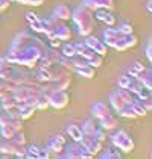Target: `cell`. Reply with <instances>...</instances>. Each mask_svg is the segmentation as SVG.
I'll return each mask as SVG.
<instances>
[{"label":"cell","mask_w":152,"mask_h":159,"mask_svg":"<svg viewBox=\"0 0 152 159\" xmlns=\"http://www.w3.org/2000/svg\"><path fill=\"white\" fill-rule=\"evenodd\" d=\"M72 18H73L75 25L78 26L79 35L87 37V35L91 34V30H93V12L90 11L87 6L79 5L75 11L72 12Z\"/></svg>","instance_id":"cell-1"},{"label":"cell","mask_w":152,"mask_h":159,"mask_svg":"<svg viewBox=\"0 0 152 159\" xmlns=\"http://www.w3.org/2000/svg\"><path fill=\"white\" fill-rule=\"evenodd\" d=\"M111 141H113V146L119 150H122L123 153H129L134 150V141L126 130H119V132L113 134Z\"/></svg>","instance_id":"cell-2"},{"label":"cell","mask_w":152,"mask_h":159,"mask_svg":"<svg viewBox=\"0 0 152 159\" xmlns=\"http://www.w3.org/2000/svg\"><path fill=\"white\" fill-rule=\"evenodd\" d=\"M103 38H105V44L114 47L117 50H125L126 46L123 43V34L119 29H114L113 26H108V29L103 30Z\"/></svg>","instance_id":"cell-3"},{"label":"cell","mask_w":152,"mask_h":159,"mask_svg":"<svg viewBox=\"0 0 152 159\" xmlns=\"http://www.w3.org/2000/svg\"><path fill=\"white\" fill-rule=\"evenodd\" d=\"M63 156L64 158H72V159L93 158V155H91L82 144H79V143H75V144H72V146H64Z\"/></svg>","instance_id":"cell-4"},{"label":"cell","mask_w":152,"mask_h":159,"mask_svg":"<svg viewBox=\"0 0 152 159\" xmlns=\"http://www.w3.org/2000/svg\"><path fill=\"white\" fill-rule=\"evenodd\" d=\"M69 94L65 93V89H53L49 94V106L55 109H63L69 105Z\"/></svg>","instance_id":"cell-5"},{"label":"cell","mask_w":152,"mask_h":159,"mask_svg":"<svg viewBox=\"0 0 152 159\" xmlns=\"http://www.w3.org/2000/svg\"><path fill=\"white\" fill-rule=\"evenodd\" d=\"M79 143L85 147L93 156H94V155H97V153L102 150V143L101 141H97L93 135H84V136H82V139H81Z\"/></svg>","instance_id":"cell-6"},{"label":"cell","mask_w":152,"mask_h":159,"mask_svg":"<svg viewBox=\"0 0 152 159\" xmlns=\"http://www.w3.org/2000/svg\"><path fill=\"white\" fill-rule=\"evenodd\" d=\"M82 5L87 6L91 12H94V11L99 9V8L108 9V11H113L114 9V2L113 0H84Z\"/></svg>","instance_id":"cell-7"},{"label":"cell","mask_w":152,"mask_h":159,"mask_svg":"<svg viewBox=\"0 0 152 159\" xmlns=\"http://www.w3.org/2000/svg\"><path fill=\"white\" fill-rule=\"evenodd\" d=\"M85 44H87V47L91 49L94 53H97V55H107V44H103L102 41H99L96 37H93V35H87L85 38V41H84Z\"/></svg>","instance_id":"cell-8"},{"label":"cell","mask_w":152,"mask_h":159,"mask_svg":"<svg viewBox=\"0 0 152 159\" xmlns=\"http://www.w3.org/2000/svg\"><path fill=\"white\" fill-rule=\"evenodd\" d=\"M93 15H94L97 20L103 21L107 26H113L114 23H116V17H114L113 14H111V11H108V9L99 8V9H96V11L93 12Z\"/></svg>","instance_id":"cell-9"},{"label":"cell","mask_w":152,"mask_h":159,"mask_svg":"<svg viewBox=\"0 0 152 159\" xmlns=\"http://www.w3.org/2000/svg\"><path fill=\"white\" fill-rule=\"evenodd\" d=\"M55 37L59 38L61 41L70 39V38H72V30H70L69 26L64 25V21L58 20V23L55 25Z\"/></svg>","instance_id":"cell-10"},{"label":"cell","mask_w":152,"mask_h":159,"mask_svg":"<svg viewBox=\"0 0 152 159\" xmlns=\"http://www.w3.org/2000/svg\"><path fill=\"white\" fill-rule=\"evenodd\" d=\"M99 120H101V127L103 129V130H113V129L117 127V124H119L117 117H114L111 112H110V114H107L105 117L99 118Z\"/></svg>","instance_id":"cell-11"},{"label":"cell","mask_w":152,"mask_h":159,"mask_svg":"<svg viewBox=\"0 0 152 159\" xmlns=\"http://www.w3.org/2000/svg\"><path fill=\"white\" fill-rule=\"evenodd\" d=\"M52 17H55V18H58V20H61V21H67V20H70L72 12H70V9H69L65 5H56V8L53 9Z\"/></svg>","instance_id":"cell-12"},{"label":"cell","mask_w":152,"mask_h":159,"mask_svg":"<svg viewBox=\"0 0 152 159\" xmlns=\"http://www.w3.org/2000/svg\"><path fill=\"white\" fill-rule=\"evenodd\" d=\"M91 112H93V115H94L96 118H102V117H105L107 114H110L111 111H110V108L107 106V103H103V102H96V103L91 106Z\"/></svg>","instance_id":"cell-13"},{"label":"cell","mask_w":152,"mask_h":159,"mask_svg":"<svg viewBox=\"0 0 152 159\" xmlns=\"http://www.w3.org/2000/svg\"><path fill=\"white\" fill-rule=\"evenodd\" d=\"M135 79H137L145 88H148V89L152 88V70L151 68H145Z\"/></svg>","instance_id":"cell-14"},{"label":"cell","mask_w":152,"mask_h":159,"mask_svg":"<svg viewBox=\"0 0 152 159\" xmlns=\"http://www.w3.org/2000/svg\"><path fill=\"white\" fill-rule=\"evenodd\" d=\"M67 134H69V136H70L75 143H79V141L82 139V136H84L81 127H79L78 124H69V126H67Z\"/></svg>","instance_id":"cell-15"},{"label":"cell","mask_w":152,"mask_h":159,"mask_svg":"<svg viewBox=\"0 0 152 159\" xmlns=\"http://www.w3.org/2000/svg\"><path fill=\"white\" fill-rule=\"evenodd\" d=\"M110 103H111V106H113V109L116 111V112H119V111L126 105V103L123 102V98L119 96L117 91H113V93L110 94Z\"/></svg>","instance_id":"cell-16"},{"label":"cell","mask_w":152,"mask_h":159,"mask_svg":"<svg viewBox=\"0 0 152 159\" xmlns=\"http://www.w3.org/2000/svg\"><path fill=\"white\" fill-rule=\"evenodd\" d=\"M76 73L81 74L82 77H85V79H93L94 76H96V68L94 67H91V65H84V67H79V68H75Z\"/></svg>","instance_id":"cell-17"},{"label":"cell","mask_w":152,"mask_h":159,"mask_svg":"<svg viewBox=\"0 0 152 159\" xmlns=\"http://www.w3.org/2000/svg\"><path fill=\"white\" fill-rule=\"evenodd\" d=\"M18 109V115H20V118L21 120H27V118H31L32 115H34V112H35V106H31V105H23V106H20V108H17Z\"/></svg>","instance_id":"cell-18"},{"label":"cell","mask_w":152,"mask_h":159,"mask_svg":"<svg viewBox=\"0 0 152 159\" xmlns=\"http://www.w3.org/2000/svg\"><path fill=\"white\" fill-rule=\"evenodd\" d=\"M35 77H37L38 82H41V84H46V82H50L52 80V71L50 68H40L35 74Z\"/></svg>","instance_id":"cell-19"},{"label":"cell","mask_w":152,"mask_h":159,"mask_svg":"<svg viewBox=\"0 0 152 159\" xmlns=\"http://www.w3.org/2000/svg\"><path fill=\"white\" fill-rule=\"evenodd\" d=\"M64 146L65 144H63V143H59L55 136H52L50 141L47 143V148H49V152H53V153H61V152H64Z\"/></svg>","instance_id":"cell-20"},{"label":"cell","mask_w":152,"mask_h":159,"mask_svg":"<svg viewBox=\"0 0 152 159\" xmlns=\"http://www.w3.org/2000/svg\"><path fill=\"white\" fill-rule=\"evenodd\" d=\"M131 106H132V109H134V112H135V115H137V117H145V115L148 114L146 108L141 105L140 98H134V100H132V103H131Z\"/></svg>","instance_id":"cell-21"},{"label":"cell","mask_w":152,"mask_h":159,"mask_svg":"<svg viewBox=\"0 0 152 159\" xmlns=\"http://www.w3.org/2000/svg\"><path fill=\"white\" fill-rule=\"evenodd\" d=\"M75 49H76V55H81V56L85 58V59L93 53V50L88 49L85 43H78V44H75Z\"/></svg>","instance_id":"cell-22"},{"label":"cell","mask_w":152,"mask_h":159,"mask_svg":"<svg viewBox=\"0 0 152 159\" xmlns=\"http://www.w3.org/2000/svg\"><path fill=\"white\" fill-rule=\"evenodd\" d=\"M0 106H2L3 111H11L12 108H15V98L12 97V94H9V96L2 98L0 100Z\"/></svg>","instance_id":"cell-23"},{"label":"cell","mask_w":152,"mask_h":159,"mask_svg":"<svg viewBox=\"0 0 152 159\" xmlns=\"http://www.w3.org/2000/svg\"><path fill=\"white\" fill-rule=\"evenodd\" d=\"M15 130L12 129V126L9 124H5V126H0V138L2 139H12Z\"/></svg>","instance_id":"cell-24"},{"label":"cell","mask_w":152,"mask_h":159,"mask_svg":"<svg viewBox=\"0 0 152 159\" xmlns=\"http://www.w3.org/2000/svg\"><path fill=\"white\" fill-rule=\"evenodd\" d=\"M117 93H119V96L123 98V102L126 103V105H131L132 103V100H134V94L128 89V88H119L117 89Z\"/></svg>","instance_id":"cell-25"},{"label":"cell","mask_w":152,"mask_h":159,"mask_svg":"<svg viewBox=\"0 0 152 159\" xmlns=\"http://www.w3.org/2000/svg\"><path fill=\"white\" fill-rule=\"evenodd\" d=\"M35 108L37 109H47L49 108V96L47 94H40L37 98V102H35Z\"/></svg>","instance_id":"cell-26"},{"label":"cell","mask_w":152,"mask_h":159,"mask_svg":"<svg viewBox=\"0 0 152 159\" xmlns=\"http://www.w3.org/2000/svg\"><path fill=\"white\" fill-rule=\"evenodd\" d=\"M145 68H146V67H143L140 62H134V64H131V67L128 68V74H129L131 77H134V79H135V77H137V76H139Z\"/></svg>","instance_id":"cell-27"},{"label":"cell","mask_w":152,"mask_h":159,"mask_svg":"<svg viewBox=\"0 0 152 159\" xmlns=\"http://www.w3.org/2000/svg\"><path fill=\"white\" fill-rule=\"evenodd\" d=\"M87 62H88V65L94 67V68H97V67H101L102 64H103V59H102L101 55H97V53L93 52L88 58H87Z\"/></svg>","instance_id":"cell-28"},{"label":"cell","mask_w":152,"mask_h":159,"mask_svg":"<svg viewBox=\"0 0 152 159\" xmlns=\"http://www.w3.org/2000/svg\"><path fill=\"white\" fill-rule=\"evenodd\" d=\"M96 129H97V127H96L94 120H87V121L82 124V127H81V130H82L84 135H93V132H94Z\"/></svg>","instance_id":"cell-29"},{"label":"cell","mask_w":152,"mask_h":159,"mask_svg":"<svg viewBox=\"0 0 152 159\" xmlns=\"http://www.w3.org/2000/svg\"><path fill=\"white\" fill-rule=\"evenodd\" d=\"M119 115L120 117H125V118H137V115H135V112H134L131 105H125L122 109L119 111Z\"/></svg>","instance_id":"cell-30"},{"label":"cell","mask_w":152,"mask_h":159,"mask_svg":"<svg viewBox=\"0 0 152 159\" xmlns=\"http://www.w3.org/2000/svg\"><path fill=\"white\" fill-rule=\"evenodd\" d=\"M61 55H63V56H65V58H72V56H75V55H76L75 44H72V43L64 44V46H63V53H61Z\"/></svg>","instance_id":"cell-31"},{"label":"cell","mask_w":152,"mask_h":159,"mask_svg":"<svg viewBox=\"0 0 152 159\" xmlns=\"http://www.w3.org/2000/svg\"><path fill=\"white\" fill-rule=\"evenodd\" d=\"M123 43H125L126 49L135 47V46H137V37H135L134 34H126V35H123Z\"/></svg>","instance_id":"cell-32"},{"label":"cell","mask_w":152,"mask_h":159,"mask_svg":"<svg viewBox=\"0 0 152 159\" xmlns=\"http://www.w3.org/2000/svg\"><path fill=\"white\" fill-rule=\"evenodd\" d=\"M132 79H134V77H131L129 74H122V76H119V79H117V85H119V88H128V85L131 84Z\"/></svg>","instance_id":"cell-33"},{"label":"cell","mask_w":152,"mask_h":159,"mask_svg":"<svg viewBox=\"0 0 152 159\" xmlns=\"http://www.w3.org/2000/svg\"><path fill=\"white\" fill-rule=\"evenodd\" d=\"M38 65H40V68H52L53 62H52L44 53H41V56H40V59H38Z\"/></svg>","instance_id":"cell-34"},{"label":"cell","mask_w":152,"mask_h":159,"mask_svg":"<svg viewBox=\"0 0 152 159\" xmlns=\"http://www.w3.org/2000/svg\"><path fill=\"white\" fill-rule=\"evenodd\" d=\"M102 158H107V159H111V158H122V153L119 150H114L111 147L107 148V152L102 155Z\"/></svg>","instance_id":"cell-35"},{"label":"cell","mask_w":152,"mask_h":159,"mask_svg":"<svg viewBox=\"0 0 152 159\" xmlns=\"http://www.w3.org/2000/svg\"><path fill=\"white\" fill-rule=\"evenodd\" d=\"M141 88H143V85L140 84V82L137 80V79H132V80H131V84L128 85V89H129V91H131V93H132L134 96H135V94L139 93V91L141 89Z\"/></svg>","instance_id":"cell-36"},{"label":"cell","mask_w":152,"mask_h":159,"mask_svg":"<svg viewBox=\"0 0 152 159\" xmlns=\"http://www.w3.org/2000/svg\"><path fill=\"white\" fill-rule=\"evenodd\" d=\"M38 150H40V147L35 146V144H32V146H29L26 148V158H38Z\"/></svg>","instance_id":"cell-37"},{"label":"cell","mask_w":152,"mask_h":159,"mask_svg":"<svg viewBox=\"0 0 152 159\" xmlns=\"http://www.w3.org/2000/svg\"><path fill=\"white\" fill-rule=\"evenodd\" d=\"M93 136H94L97 141H101L102 144L107 141V134H105V130H103L102 127H101V129H96V130L93 132Z\"/></svg>","instance_id":"cell-38"},{"label":"cell","mask_w":152,"mask_h":159,"mask_svg":"<svg viewBox=\"0 0 152 159\" xmlns=\"http://www.w3.org/2000/svg\"><path fill=\"white\" fill-rule=\"evenodd\" d=\"M11 121V115L8 114V111H0V126H5Z\"/></svg>","instance_id":"cell-39"},{"label":"cell","mask_w":152,"mask_h":159,"mask_svg":"<svg viewBox=\"0 0 152 159\" xmlns=\"http://www.w3.org/2000/svg\"><path fill=\"white\" fill-rule=\"evenodd\" d=\"M49 46H50L52 49H59V47L63 46V41H61L59 38L52 37V38H49Z\"/></svg>","instance_id":"cell-40"},{"label":"cell","mask_w":152,"mask_h":159,"mask_svg":"<svg viewBox=\"0 0 152 159\" xmlns=\"http://www.w3.org/2000/svg\"><path fill=\"white\" fill-rule=\"evenodd\" d=\"M123 35H126V34H134V29H132V25H129V23H122L120 25V29H119Z\"/></svg>","instance_id":"cell-41"},{"label":"cell","mask_w":152,"mask_h":159,"mask_svg":"<svg viewBox=\"0 0 152 159\" xmlns=\"http://www.w3.org/2000/svg\"><path fill=\"white\" fill-rule=\"evenodd\" d=\"M12 67H11V62L6 59V56L5 58H0V71H3V70H11Z\"/></svg>","instance_id":"cell-42"},{"label":"cell","mask_w":152,"mask_h":159,"mask_svg":"<svg viewBox=\"0 0 152 159\" xmlns=\"http://www.w3.org/2000/svg\"><path fill=\"white\" fill-rule=\"evenodd\" d=\"M137 96V98H148V97H151V89H148V88H141L139 93L135 94Z\"/></svg>","instance_id":"cell-43"},{"label":"cell","mask_w":152,"mask_h":159,"mask_svg":"<svg viewBox=\"0 0 152 159\" xmlns=\"http://www.w3.org/2000/svg\"><path fill=\"white\" fill-rule=\"evenodd\" d=\"M29 25H31V29L34 32H43V23H41L40 18H38L37 21H34V23H29Z\"/></svg>","instance_id":"cell-44"},{"label":"cell","mask_w":152,"mask_h":159,"mask_svg":"<svg viewBox=\"0 0 152 159\" xmlns=\"http://www.w3.org/2000/svg\"><path fill=\"white\" fill-rule=\"evenodd\" d=\"M38 158H43V159L50 158V152H49V148H47V147H46V148H40V150H38Z\"/></svg>","instance_id":"cell-45"},{"label":"cell","mask_w":152,"mask_h":159,"mask_svg":"<svg viewBox=\"0 0 152 159\" xmlns=\"http://www.w3.org/2000/svg\"><path fill=\"white\" fill-rule=\"evenodd\" d=\"M140 102H141V105L146 108V111L149 112V111L152 109V103H151V97H148V98H140Z\"/></svg>","instance_id":"cell-46"},{"label":"cell","mask_w":152,"mask_h":159,"mask_svg":"<svg viewBox=\"0 0 152 159\" xmlns=\"http://www.w3.org/2000/svg\"><path fill=\"white\" fill-rule=\"evenodd\" d=\"M9 5H11V0H0V11L2 12L6 11L9 8Z\"/></svg>","instance_id":"cell-47"},{"label":"cell","mask_w":152,"mask_h":159,"mask_svg":"<svg viewBox=\"0 0 152 159\" xmlns=\"http://www.w3.org/2000/svg\"><path fill=\"white\" fill-rule=\"evenodd\" d=\"M26 20H27V23H34L38 20V17L34 12H26Z\"/></svg>","instance_id":"cell-48"},{"label":"cell","mask_w":152,"mask_h":159,"mask_svg":"<svg viewBox=\"0 0 152 159\" xmlns=\"http://www.w3.org/2000/svg\"><path fill=\"white\" fill-rule=\"evenodd\" d=\"M152 46H151V43H148L146 44V49H145V53H146V58L149 59V61H152Z\"/></svg>","instance_id":"cell-49"},{"label":"cell","mask_w":152,"mask_h":159,"mask_svg":"<svg viewBox=\"0 0 152 159\" xmlns=\"http://www.w3.org/2000/svg\"><path fill=\"white\" fill-rule=\"evenodd\" d=\"M46 0H27V5H32V6H41Z\"/></svg>","instance_id":"cell-50"},{"label":"cell","mask_w":152,"mask_h":159,"mask_svg":"<svg viewBox=\"0 0 152 159\" xmlns=\"http://www.w3.org/2000/svg\"><path fill=\"white\" fill-rule=\"evenodd\" d=\"M55 138H56V139H58V141H59V143H63V144H65V138H64L63 135H55Z\"/></svg>","instance_id":"cell-51"},{"label":"cell","mask_w":152,"mask_h":159,"mask_svg":"<svg viewBox=\"0 0 152 159\" xmlns=\"http://www.w3.org/2000/svg\"><path fill=\"white\" fill-rule=\"evenodd\" d=\"M146 9H148L149 12L152 11V0H148V2H146Z\"/></svg>","instance_id":"cell-52"},{"label":"cell","mask_w":152,"mask_h":159,"mask_svg":"<svg viewBox=\"0 0 152 159\" xmlns=\"http://www.w3.org/2000/svg\"><path fill=\"white\" fill-rule=\"evenodd\" d=\"M15 2H18V3H21V5H27V0H15Z\"/></svg>","instance_id":"cell-53"},{"label":"cell","mask_w":152,"mask_h":159,"mask_svg":"<svg viewBox=\"0 0 152 159\" xmlns=\"http://www.w3.org/2000/svg\"><path fill=\"white\" fill-rule=\"evenodd\" d=\"M0 143H2V138H0Z\"/></svg>","instance_id":"cell-54"},{"label":"cell","mask_w":152,"mask_h":159,"mask_svg":"<svg viewBox=\"0 0 152 159\" xmlns=\"http://www.w3.org/2000/svg\"><path fill=\"white\" fill-rule=\"evenodd\" d=\"M0 111H2V106H0Z\"/></svg>","instance_id":"cell-55"},{"label":"cell","mask_w":152,"mask_h":159,"mask_svg":"<svg viewBox=\"0 0 152 159\" xmlns=\"http://www.w3.org/2000/svg\"><path fill=\"white\" fill-rule=\"evenodd\" d=\"M0 156H2V155H0Z\"/></svg>","instance_id":"cell-56"},{"label":"cell","mask_w":152,"mask_h":159,"mask_svg":"<svg viewBox=\"0 0 152 159\" xmlns=\"http://www.w3.org/2000/svg\"><path fill=\"white\" fill-rule=\"evenodd\" d=\"M11 2H12V0H11Z\"/></svg>","instance_id":"cell-57"}]
</instances>
